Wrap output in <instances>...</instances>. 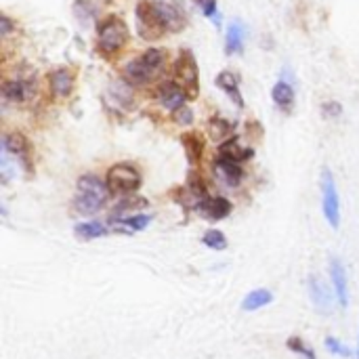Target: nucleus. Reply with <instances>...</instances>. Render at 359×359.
<instances>
[{
    "label": "nucleus",
    "instance_id": "1",
    "mask_svg": "<svg viewBox=\"0 0 359 359\" xmlns=\"http://www.w3.org/2000/svg\"><path fill=\"white\" fill-rule=\"evenodd\" d=\"M109 196L111 191L107 187V181L99 179L97 175H82L76 187L74 210L82 217H93L107 204Z\"/></svg>",
    "mask_w": 359,
    "mask_h": 359
},
{
    "label": "nucleus",
    "instance_id": "2",
    "mask_svg": "<svg viewBox=\"0 0 359 359\" xmlns=\"http://www.w3.org/2000/svg\"><path fill=\"white\" fill-rule=\"evenodd\" d=\"M166 69V53L162 48H147L143 55L130 59L124 67V78L130 84H149Z\"/></svg>",
    "mask_w": 359,
    "mask_h": 359
},
{
    "label": "nucleus",
    "instance_id": "3",
    "mask_svg": "<svg viewBox=\"0 0 359 359\" xmlns=\"http://www.w3.org/2000/svg\"><path fill=\"white\" fill-rule=\"evenodd\" d=\"M128 42V27L126 23L120 19V17H107L99 23V29H97V46H99V53L103 55H116L120 53Z\"/></svg>",
    "mask_w": 359,
    "mask_h": 359
},
{
    "label": "nucleus",
    "instance_id": "4",
    "mask_svg": "<svg viewBox=\"0 0 359 359\" xmlns=\"http://www.w3.org/2000/svg\"><path fill=\"white\" fill-rule=\"evenodd\" d=\"M172 82L179 84L189 99H196L198 97L200 72H198L196 57L189 50H181V55L177 57V61L172 65Z\"/></svg>",
    "mask_w": 359,
    "mask_h": 359
},
{
    "label": "nucleus",
    "instance_id": "5",
    "mask_svg": "<svg viewBox=\"0 0 359 359\" xmlns=\"http://www.w3.org/2000/svg\"><path fill=\"white\" fill-rule=\"evenodd\" d=\"M107 187L118 196H133L141 187V172L133 164H116L107 170Z\"/></svg>",
    "mask_w": 359,
    "mask_h": 359
},
{
    "label": "nucleus",
    "instance_id": "6",
    "mask_svg": "<svg viewBox=\"0 0 359 359\" xmlns=\"http://www.w3.org/2000/svg\"><path fill=\"white\" fill-rule=\"evenodd\" d=\"M322 208H324V217H326L328 225L332 229H339V225H341V198H339L337 181L328 168H324V172H322Z\"/></svg>",
    "mask_w": 359,
    "mask_h": 359
},
{
    "label": "nucleus",
    "instance_id": "7",
    "mask_svg": "<svg viewBox=\"0 0 359 359\" xmlns=\"http://www.w3.org/2000/svg\"><path fill=\"white\" fill-rule=\"evenodd\" d=\"M137 21H139V34L147 40L160 38L166 32L156 0H141L137 4Z\"/></svg>",
    "mask_w": 359,
    "mask_h": 359
},
{
    "label": "nucleus",
    "instance_id": "8",
    "mask_svg": "<svg viewBox=\"0 0 359 359\" xmlns=\"http://www.w3.org/2000/svg\"><path fill=\"white\" fill-rule=\"evenodd\" d=\"M162 23L166 27V32H181L187 23V15L185 8L181 6V2L177 0H156Z\"/></svg>",
    "mask_w": 359,
    "mask_h": 359
},
{
    "label": "nucleus",
    "instance_id": "9",
    "mask_svg": "<svg viewBox=\"0 0 359 359\" xmlns=\"http://www.w3.org/2000/svg\"><path fill=\"white\" fill-rule=\"evenodd\" d=\"M330 280H332V288H334V299L345 309L349 305V278H347V269H345L343 261L337 257L330 261Z\"/></svg>",
    "mask_w": 359,
    "mask_h": 359
},
{
    "label": "nucleus",
    "instance_id": "10",
    "mask_svg": "<svg viewBox=\"0 0 359 359\" xmlns=\"http://www.w3.org/2000/svg\"><path fill=\"white\" fill-rule=\"evenodd\" d=\"M212 170H215L217 179H221L227 187H238L242 183V179H244V170H242L240 162L229 160L225 156H219L212 162Z\"/></svg>",
    "mask_w": 359,
    "mask_h": 359
},
{
    "label": "nucleus",
    "instance_id": "11",
    "mask_svg": "<svg viewBox=\"0 0 359 359\" xmlns=\"http://www.w3.org/2000/svg\"><path fill=\"white\" fill-rule=\"evenodd\" d=\"M2 151L13 156L23 164L25 170H29V143L21 133H8L2 137Z\"/></svg>",
    "mask_w": 359,
    "mask_h": 359
},
{
    "label": "nucleus",
    "instance_id": "12",
    "mask_svg": "<svg viewBox=\"0 0 359 359\" xmlns=\"http://www.w3.org/2000/svg\"><path fill=\"white\" fill-rule=\"evenodd\" d=\"M34 90H36V82L23 80V78L6 80L2 84V97L6 103H23L34 95Z\"/></svg>",
    "mask_w": 359,
    "mask_h": 359
},
{
    "label": "nucleus",
    "instance_id": "13",
    "mask_svg": "<svg viewBox=\"0 0 359 359\" xmlns=\"http://www.w3.org/2000/svg\"><path fill=\"white\" fill-rule=\"evenodd\" d=\"M198 212L208 219V221H223L231 215V202L227 198H202L200 204H198Z\"/></svg>",
    "mask_w": 359,
    "mask_h": 359
},
{
    "label": "nucleus",
    "instance_id": "14",
    "mask_svg": "<svg viewBox=\"0 0 359 359\" xmlns=\"http://www.w3.org/2000/svg\"><path fill=\"white\" fill-rule=\"evenodd\" d=\"M189 97L185 95V90L179 86V84H175V82H164L160 88H158V101H160V105L164 107V109H168V111H177V109H181V107H185V101H187Z\"/></svg>",
    "mask_w": 359,
    "mask_h": 359
},
{
    "label": "nucleus",
    "instance_id": "15",
    "mask_svg": "<svg viewBox=\"0 0 359 359\" xmlns=\"http://www.w3.org/2000/svg\"><path fill=\"white\" fill-rule=\"evenodd\" d=\"M246 44V25L240 19H233L225 32V53L227 55H242Z\"/></svg>",
    "mask_w": 359,
    "mask_h": 359
},
{
    "label": "nucleus",
    "instance_id": "16",
    "mask_svg": "<svg viewBox=\"0 0 359 359\" xmlns=\"http://www.w3.org/2000/svg\"><path fill=\"white\" fill-rule=\"evenodd\" d=\"M48 88H50L55 99H67L74 90V74L65 67L55 69L48 76Z\"/></svg>",
    "mask_w": 359,
    "mask_h": 359
},
{
    "label": "nucleus",
    "instance_id": "17",
    "mask_svg": "<svg viewBox=\"0 0 359 359\" xmlns=\"http://www.w3.org/2000/svg\"><path fill=\"white\" fill-rule=\"evenodd\" d=\"M309 292H311V301L318 307V311L330 313L332 301H334V292H328V286L320 278H316V276L309 278Z\"/></svg>",
    "mask_w": 359,
    "mask_h": 359
},
{
    "label": "nucleus",
    "instance_id": "18",
    "mask_svg": "<svg viewBox=\"0 0 359 359\" xmlns=\"http://www.w3.org/2000/svg\"><path fill=\"white\" fill-rule=\"evenodd\" d=\"M215 84L238 105V107H244V99H242V93H240V84H238V76L233 72H221L217 78H215Z\"/></svg>",
    "mask_w": 359,
    "mask_h": 359
},
{
    "label": "nucleus",
    "instance_id": "19",
    "mask_svg": "<svg viewBox=\"0 0 359 359\" xmlns=\"http://www.w3.org/2000/svg\"><path fill=\"white\" fill-rule=\"evenodd\" d=\"M294 97H297V95H294V86H292L290 82H286V80L276 82L273 88H271V99H273V103H276L282 111H290V109H292Z\"/></svg>",
    "mask_w": 359,
    "mask_h": 359
},
{
    "label": "nucleus",
    "instance_id": "20",
    "mask_svg": "<svg viewBox=\"0 0 359 359\" xmlns=\"http://www.w3.org/2000/svg\"><path fill=\"white\" fill-rule=\"evenodd\" d=\"M219 156H225V158L236 160V162H240V164H242V162H246V160H250V158L255 156V149L240 145V141H238V139H227V141H223V143H221V147H219Z\"/></svg>",
    "mask_w": 359,
    "mask_h": 359
},
{
    "label": "nucleus",
    "instance_id": "21",
    "mask_svg": "<svg viewBox=\"0 0 359 359\" xmlns=\"http://www.w3.org/2000/svg\"><path fill=\"white\" fill-rule=\"evenodd\" d=\"M273 301V292L267 290V288H257L252 292L246 294V299L242 301V309L244 311H259L263 309L265 305H269Z\"/></svg>",
    "mask_w": 359,
    "mask_h": 359
},
{
    "label": "nucleus",
    "instance_id": "22",
    "mask_svg": "<svg viewBox=\"0 0 359 359\" xmlns=\"http://www.w3.org/2000/svg\"><path fill=\"white\" fill-rule=\"evenodd\" d=\"M181 141H183L187 160H189L191 164L200 162V158H202V154H204V139H202L198 133H185V135L181 137Z\"/></svg>",
    "mask_w": 359,
    "mask_h": 359
},
{
    "label": "nucleus",
    "instance_id": "23",
    "mask_svg": "<svg viewBox=\"0 0 359 359\" xmlns=\"http://www.w3.org/2000/svg\"><path fill=\"white\" fill-rule=\"evenodd\" d=\"M151 223L149 215H135V217H120L116 223V229L122 233H135V231H143L147 225Z\"/></svg>",
    "mask_w": 359,
    "mask_h": 359
},
{
    "label": "nucleus",
    "instance_id": "24",
    "mask_svg": "<svg viewBox=\"0 0 359 359\" xmlns=\"http://www.w3.org/2000/svg\"><path fill=\"white\" fill-rule=\"evenodd\" d=\"M74 233H76V238H80V240H95V238L107 236V233H109V227H107L105 223L88 221V223H78V225L74 227Z\"/></svg>",
    "mask_w": 359,
    "mask_h": 359
},
{
    "label": "nucleus",
    "instance_id": "25",
    "mask_svg": "<svg viewBox=\"0 0 359 359\" xmlns=\"http://www.w3.org/2000/svg\"><path fill=\"white\" fill-rule=\"evenodd\" d=\"M208 133H210V137L215 141H223V139H227L233 133V124L227 122L225 118H212L208 122Z\"/></svg>",
    "mask_w": 359,
    "mask_h": 359
},
{
    "label": "nucleus",
    "instance_id": "26",
    "mask_svg": "<svg viewBox=\"0 0 359 359\" xmlns=\"http://www.w3.org/2000/svg\"><path fill=\"white\" fill-rule=\"evenodd\" d=\"M202 244L208 246L210 250H225L227 248V236L219 229H208L202 236Z\"/></svg>",
    "mask_w": 359,
    "mask_h": 359
},
{
    "label": "nucleus",
    "instance_id": "27",
    "mask_svg": "<svg viewBox=\"0 0 359 359\" xmlns=\"http://www.w3.org/2000/svg\"><path fill=\"white\" fill-rule=\"evenodd\" d=\"M137 206H141V208H145L147 206V200H143V198H124L118 206H116V210H114V215H111V219H120V217H124L128 210H133V208H137Z\"/></svg>",
    "mask_w": 359,
    "mask_h": 359
},
{
    "label": "nucleus",
    "instance_id": "28",
    "mask_svg": "<svg viewBox=\"0 0 359 359\" xmlns=\"http://www.w3.org/2000/svg\"><path fill=\"white\" fill-rule=\"evenodd\" d=\"M288 349L290 351H294L297 355H303L305 359H316V353H313V349L305 343V341H301V339H297V337H292V339H288Z\"/></svg>",
    "mask_w": 359,
    "mask_h": 359
},
{
    "label": "nucleus",
    "instance_id": "29",
    "mask_svg": "<svg viewBox=\"0 0 359 359\" xmlns=\"http://www.w3.org/2000/svg\"><path fill=\"white\" fill-rule=\"evenodd\" d=\"M326 349H328L332 355H339V358H351V355H353V351H351L345 343H341L339 339H334V337H328V339H326Z\"/></svg>",
    "mask_w": 359,
    "mask_h": 359
},
{
    "label": "nucleus",
    "instance_id": "30",
    "mask_svg": "<svg viewBox=\"0 0 359 359\" xmlns=\"http://www.w3.org/2000/svg\"><path fill=\"white\" fill-rule=\"evenodd\" d=\"M196 2H198V6L202 8V15H204V17L212 19L217 25L221 23V15H219V4H217V0H196Z\"/></svg>",
    "mask_w": 359,
    "mask_h": 359
},
{
    "label": "nucleus",
    "instance_id": "31",
    "mask_svg": "<svg viewBox=\"0 0 359 359\" xmlns=\"http://www.w3.org/2000/svg\"><path fill=\"white\" fill-rule=\"evenodd\" d=\"M172 120H175L179 126H189V124H194V111L185 105V107H181V109H177V111L172 114Z\"/></svg>",
    "mask_w": 359,
    "mask_h": 359
},
{
    "label": "nucleus",
    "instance_id": "32",
    "mask_svg": "<svg viewBox=\"0 0 359 359\" xmlns=\"http://www.w3.org/2000/svg\"><path fill=\"white\" fill-rule=\"evenodd\" d=\"M187 187H189V191H191L194 196H198V198H206V185H204V181H202L198 175H191V177H189Z\"/></svg>",
    "mask_w": 359,
    "mask_h": 359
},
{
    "label": "nucleus",
    "instance_id": "33",
    "mask_svg": "<svg viewBox=\"0 0 359 359\" xmlns=\"http://www.w3.org/2000/svg\"><path fill=\"white\" fill-rule=\"evenodd\" d=\"M13 27H15V23L11 21V17L8 15H0V32H2V36L11 34Z\"/></svg>",
    "mask_w": 359,
    "mask_h": 359
},
{
    "label": "nucleus",
    "instance_id": "34",
    "mask_svg": "<svg viewBox=\"0 0 359 359\" xmlns=\"http://www.w3.org/2000/svg\"><path fill=\"white\" fill-rule=\"evenodd\" d=\"M324 114H326L328 118H334V116H339V114H341V105H339V103H334V101H330V103H326V105H324Z\"/></svg>",
    "mask_w": 359,
    "mask_h": 359
},
{
    "label": "nucleus",
    "instance_id": "35",
    "mask_svg": "<svg viewBox=\"0 0 359 359\" xmlns=\"http://www.w3.org/2000/svg\"><path fill=\"white\" fill-rule=\"evenodd\" d=\"M358 359H359V341H358Z\"/></svg>",
    "mask_w": 359,
    "mask_h": 359
}]
</instances>
